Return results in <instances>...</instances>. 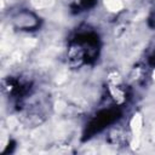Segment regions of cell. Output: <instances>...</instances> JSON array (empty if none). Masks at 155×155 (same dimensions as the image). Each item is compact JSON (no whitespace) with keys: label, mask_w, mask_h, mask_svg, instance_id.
<instances>
[{"label":"cell","mask_w":155,"mask_h":155,"mask_svg":"<svg viewBox=\"0 0 155 155\" xmlns=\"http://www.w3.org/2000/svg\"><path fill=\"white\" fill-rule=\"evenodd\" d=\"M103 2H104V7L109 12H119L124 7L122 0H103Z\"/></svg>","instance_id":"6da1fadb"}]
</instances>
